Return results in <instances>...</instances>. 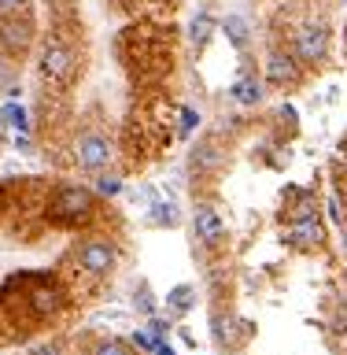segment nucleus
Wrapping results in <instances>:
<instances>
[{"instance_id":"f257e3e1","label":"nucleus","mask_w":347,"mask_h":355,"mask_svg":"<svg viewBox=\"0 0 347 355\" xmlns=\"http://www.w3.org/2000/svg\"><path fill=\"white\" fill-rule=\"evenodd\" d=\"M96 215V193L85 185H60L48 204V218L60 226H82Z\"/></svg>"},{"instance_id":"f03ea898","label":"nucleus","mask_w":347,"mask_h":355,"mask_svg":"<svg viewBox=\"0 0 347 355\" xmlns=\"http://www.w3.org/2000/svg\"><path fill=\"white\" fill-rule=\"evenodd\" d=\"M329 49H332V33L326 22H303L292 33V55L303 67H321L329 60Z\"/></svg>"},{"instance_id":"7ed1b4c3","label":"nucleus","mask_w":347,"mask_h":355,"mask_svg":"<svg viewBox=\"0 0 347 355\" xmlns=\"http://www.w3.org/2000/svg\"><path fill=\"white\" fill-rule=\"evenodd\" d=\"M41 74L48 78V82H55V85H71L74 74H78V55H74L71 44L60 41V37L44 41V49H41Z\"/></svg>"},{"instance_id":"20e7f679","label":"nucleus","mask_w":347,"mask_h":355,"mask_svg":"<svg viewBox=\"0 0 347 355\" xmlns=\"http://www.w3.org/2000/svg\"><path fill=\"white\" fill-rule=\"evenodd\" d=\"M111 159H115V148H111V141L104 137V133H96V130H89L78 137L74 144V163L82 166L85 174H104Z\"/></svg>"},{"instance_id":"39448f33","label":"nucleus","mask_w":347,"mask_h":355,"mask_svg":"<svg viewBox=\"0 0 347 355\" xmlns=\"http://www.w3.org/2000/svg\"><path fill=\"white\" fill-rule=\"evenodd\" d=\"M30 44H33V22L19 11H8L0 19V52L11 55V60H22L30 52Z\"/></svg>"},{"instance_id":"423d86ee","label":"nucleus","mask_w":347,"mask_h":355,"mask_svg":"<svg viewBox=\"0 0 347 355\" xmlns=\"http://www.w3.org/2000/svg\"><path fill=\"white\" fill-rule=\"evenodd\" d=\"M303 71H307V67L299 63L292 52H285V49H274L270 55H266L263 78H266L270 85H277V89H292V85H299V78H303Z\"/></svg>"},{"instance_id":"0eeeda50","label":"nucleus","mask_w":347,"mask_h":355,"mask_svg":"<svg viewBox=\"0 0 347 355\" xmlns=\"http://www.w3.org/2000/svg\"><path fill=\"white\" fill-rule=\"evenodd\" d=\"M115 263H118V252H115V244L111 241H85L82 244V252H78V266H82L85 274H93V277H107L111 270H115Z\"/></svg>"},{"instance_id":"6e6552de","label":"nucleus","mask_w":347,"mask_h":355,"mask_svg":"<svg viewBox=\"0 0 347 355\" xmlns=\"http://www.w3.org/2000/svg\"><path fill=\"white\" fill-rule=\"evenodd\" d=\"M193 230L204 248H218L222 241H226V218L218 215L215 204H196L193 211Z\"/></svg>"},{"instance_id":"1a4fd4ad","label":"nucleus","mask_w":347,"mask_h":355,"mask_svg":"<svg viewBox=\"0 0 347 355\" xmlns=\"http://www.w3.org/2000/svg\"><path fill=\"white\" fill-rule=\"evenodd\" d=\"M285 244H292V248H321L326 244V226L314 218H299V222H288V233L281 237Z\"/></svg>"},{"instance_id":"9d476101","label":"nucleus","mask_w":347,"mask_h":355,"mask_svg":"<svg viewBox=\"0 0 347 355\" xmlns=\"http://www.w3.org/2000/svg\"><path fill=\"white\" fill-rule=\"evenodd\" d=\"M229 96H233V104H240V107H259V104H263V96H266L263 78H255L251 71H244L237 82L229 85Z\"/></svg>"},{"instance_id":"9b49d317","label":"nucleus","mask_w":347,"mask_h":355,"mask_svg":"<svg viewBox=\"0 0 347 355\" xmlns=\"http://www.w3.org/2000/svg\"><path fill=\"white\" fill-rule=\"evenodd\" d=\"M30 307H33V315H41V318H48L55 315V311L63 307V293H60V285H52V282H37L30 288Z\"/></svg>"},{"instance_id":"f8f14e48","label":"nucleus","mask_w":347,"mask_h":355,"mask_svg":"<svg viewBox=\"0 0 347 355\" xmlns=\"http://www.w3.org/2000/svg\"><path fill=\"white\" fill-rule=\"evenodd\" d=\"M318 215V196L314 189H292L285 200V218L288 222H299V218H314Z\"/></svg>"},{"instance_id":"ddd939ff","label":"nucleus","mask_w":347,"mask_h":355,"mask_svg":"<svg viewBox=\"0 0 347 355\" xmlns=\"http://www.w3.org/2000/svg\"><path fill=\"white\" fill-rule=\"evenodd\" d=\"M218 30L226 33V41H229V44H233V49H237V52H244V49H248V44H251V22L244 19V15H237V11L222 19V22H218Z\"/></svg>"},{"instance_id":"4468645a","label":"nucleus","mask_w":347,"mask_h":355,"mask_svg":"<svg viewBox=\"0 0 347 355\" xmlns=\"http://www.w3.org/2000/svg\"><path fill=\"white\" fill-rule=\"evenodd\" d=\"M193 304H196V288L193 285H174L170 293H166V315H170V318L188 315Z\"/></svg>"},{"instance_id":"2eb2a0df","label":"nucleus","mask_w":347,"mask_h":355,"mask_svg":"<svg viewBox=\"0 0 347 355\" xmlns=\"http://www.w3.org/2000/svg\"><path fill=\"white\" fill-rule=\"evenodd\" d=\"M177 222H181V211H177V204H170V200H155V204H148V226L174 230Z\"/></svg>"},{"instance_id":"dca6fc26","label":"nucleus","mask_w":347,"mask_h":355,"mask_svg":"<svg viewBox=\"0 0 347 355\" xmlns=\"http://www.w3.org/2000/svg\"><path fill=\"white\" fill-rule=\"evenodd\" d=\"M215 30H218V19L211 15V11H199V15L193 19V30H188V33H193V49H196V52H204V49H207V41L215 37Z\"/></svg>"},{"instance_id":"f3484780","label":"nucleus","mask_w":347,"mask_h":355,"mask_svg":"<svg viewBox=\"0 0 347 355\" xmlns=\"http://www.w3.org/2000/svg\"><path fill=\"white\" fill-rule=\"evenodd\" d=\"M222 163V152H218V141L204 137L193 148V171H215V166Z\"/></svg>"},{"instance_id":"a211bd4d","label":"nucleus","mask_w":347,"mask_h":355,"mask_svg":"<svg viewBox=\"0 0 347 355\" xmlns=\"http://www.w3.org/2000/svg\"><path fill=\"white\" fill-rule=\"evenodd\" d=\"M93 185H96L93 193H96V196H104V200L122 196V178H118V174H96V182H93Z\"/></svg>"},{"instance_id":"6ab92c4d","label":"nucleus","mask_w":347,"mask_h":355,"mask_svg":"<svg viewBox=\"0 0 347 355\" xmlns=\"http://www.w3.org/2000/svg\"><path fill=\"white\" fill-rule=\"evenodd\" d=\"M196 126H199V111H193V107H181V126H177V133H181V137H193Z\"/></svg>"},{"instance_id":"aec40b11","label":"nucleus","mask_w":347,"mask_h":355,"mask_svg":"<svg viewBox=\"0 0 347 355\" xmlns=\"http://www.w3.org/2000/svg\"><path fill=\"white\" fill-rule=\"evenodd\" d=\"M93 355H133L126 340H100Z\"/></svg>"},{"instance_id":"412c9836","label":"nucleus","mask_w":347,"mask_h":355,"mask_svg":"<svg viewBox=\"0 0 347 355\" xmlns=\"http://www.w3.org/2000/svg\"><path fill=\"white\" fill-rule=\"evenodd\" d=\"M133 344H137L141 352H155V337H152L148 329H137V333H133Z\"/></svg>"},{"instance_id":"4be33fe9","label":"nucleus","mask_w":347,"mask_h":355,"mask_svg":"<svg viewBox=\"0 0 347 355\" xmlns=\"http://www.w3.org/2000/svg\"><path fill=\"white\" fill-rule=\"evenodd\" d=\"M137 307L144 311V315H155V300L148 293V285H141V300H137Z\"/></svg>"},{"instance_id":"5701e85b","label":"nucleus","mask_w":347,"mask_h":355,"mask_svg":"<svg viewBox=\"0 0 347 355\" xmlns=\"http://www.w3.org/2000/svg\"><path fill=\"white\" fill-rule=\"evenodd\" d=\"M22 8H26V0H0V11H4V15L8 11H22Z\"/></svg>"},{"instance_id":"b1692460","label":"nucleus","mask_w":347,"mask_h":355,"mask_svg":"<svg viewBox=\"0 0 347 355\" xmlns=\"http://www.w3.org/2000/svg\"><path fill=\"white\" fill-rule=\"evenodd\" d=\"M329 218H332V222H340V226H344V215H340V200H337V196L329 200Z\"/></svg>"},{"instance_id":"393cba45","label":"nucleus","mask_w":347,"mask_h":355,"mask_svg":"<svg viewBox=\"0 0 347 355\" xmlns=\"http://www.w3.org/2000/svg\"><path fill=\"white\" fill-rule=\"evenodd\" d=\"M155 355H174V348L166 340H155Z\"/></svg>"},{"instance_id":"a878e982","label":"nucleus","mask_w":347,"mask_h":355,"mask_svg":"<svg viewBox=\"0 0 347 355\" xmlns=\"http://www.w3.org/2000/svg\"><path fill=\"white\" fill-rule=\"evenodd\" d=\"M340 252H344V259H347V222L340 226Z\"/></svg>"},{"instance_id":"bb28decb","label":"nucleus","mask_w":347,"mask_h":355,"mask_svg":"<svg viewBox=\"0 0 347 355\" xmlns=\"http://www.w3.org/2000/svg\"><path fill=\"white\" fill-rule=\"evenodd\" d=\"M30 355H60V352H55V348H52V344H44V348H33Z\"/></svg>"}]
</instances>
